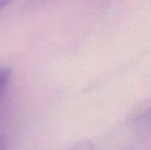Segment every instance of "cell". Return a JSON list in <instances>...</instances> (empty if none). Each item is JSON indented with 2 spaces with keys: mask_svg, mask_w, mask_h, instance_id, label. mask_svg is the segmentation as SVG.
I'll return each mask as SVG.
<instances>
[{
  "mask_svg": "<svg viewBox=\"0 0 151 150\" xmlns=\"http://www.w3.org/2000/svg\"><path fill=\"white\" fill-rule=\"evenodd\" d=\"M151 116V97L144 99L136 104L127 114L125 119L127 122H139Z\"/></svg>",
  "mask_w": 151,
  "mask_h": 150,
  "instance_id": "cell-1",
  "label": "cell"
},
{
  "mask_svg": "<svg viewBox=\"0 0 151 150\" xmlns=\"http://www.w3.org/2000/svg\"><path fill=\"white\" fill-rule=\"evenodd\" d=\"M12 77V70L8 67L0 66V98L3 96L4 92L7 88Z\"/></svg>",
  "mask_w": 151,
  "mask_h": 150,
  "instance_id": "cell-2",
  "label": "cell"
},
{
  "mask_svg": "<svg viewBox=\"0 0 151 150\" xmlns=\"http://www.w3.org/2000/svg\"><path fill=\"white\" fill-rule=\"evenodd\" d=\"M70 150H95V145L90 140H82L75 143Z\"/></svg>",
  "mask_w": 151,
  "mask_h": 150,
  "instance_id": "cell-3",
  "label": "cell"
},
{
  "mask_svg": "<svg viewBox=\"0 0 151 150\" xmlns=\"http://www.w3.org/2000/svg\"><path fill=\"white\" fill-rule=\"evenodd\" d=\"M6 138L4 135H0V150H5Z\"/></svg>",
  "mask_w": 151,
  "mask_h": 150,
  "instance_id": "cell-4",
  "label": "cell"
},
{
  "mask_svg": "<svg viewBox=\"0 0 151 150\" xmlns=\"http://www.w3.org/2000/svg\"><path fill=\"white\" fill-rule=\"evenodd\" d=\"M12 1V0H0V10L3 9V8L5 7L6 5H8Z\"/></svg>",
  "mask_w": 151,
  "mask_h": 150,
  "instance_id": "cell-5",
  "label": "cell"
},
{
  "mask_svg": "<svg viewBox=\"0 0 151 150\" xmlns=\"http://www.w3.org/2000/svg\"><path fill=\"white\" fill-rule=\"evenodd\" d=\"M33 2H42V1H45V0H32Z\"/></svg>",
  "mask_w": 151,
  "mask_h": 150,
  "instance_id": "cell-6",
  "label": "cell"
}]
</instances>
